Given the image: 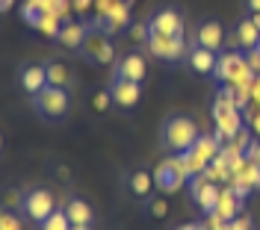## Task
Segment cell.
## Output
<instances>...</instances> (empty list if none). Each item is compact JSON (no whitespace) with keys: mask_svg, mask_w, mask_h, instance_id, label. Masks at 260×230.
<instances>
[{"mask_svg":"<svg viewBox=\"0 0 260 230\" xmlns=\"http://www.w3.org/2000/svg\"><path fill=\"white\" fill-rule=\"evenodd\" d=\"M30 109L45 124H62V121H68V115H71V89L45 86L39 95L30 98Z\"/></svg>","mask_w":260,"mask_h":230,"instance_id":"obj_2","label":"cell"},{"mask_svg":"<svg viewBox=\"0 0 260 230\" xmlns=\"http://www.w3.org/2000/svg\"><path fill=\"white\" fill-rule=\"evenodd\" d=\"M145 33H154V35H175V33H186V21L180 15L178 9L172 6H160L154 9L145 21Z\"/></svg>","mask_w":260,"mask_h":230,"instance_id":"obj_8","label":"cell"},{"mask_svg":"<svg viewBox=\"0 0 260 230\" xmlns=\"http://www.w3.org/2000/svg\"><path fill=\"white\" fill-rule=\"evenodd\" d=\"M0 230H3V224H0Z\"/></svg>","mask_w":260,"mask_h":230,"instance_id":"obj_30","label":"cell"},{"mask_svg":"<svg viewBox=\"0 0 260 230\" xmlns=\"http://www.w3.org/2000/svg\"><path fill=\"white\" fill-rule=\"evenodd\" d=\"M39 230H71V221H68V215H65L62 207H59L50 218H45V221L39 224Z\"/></svg>","mask_w":260,"mask_h":230,"instance_id":"obj_21","label":"cell"},{"mask_svg":"<svg viewBox=\"0 0 260 230\" xmlns=\"http://www.w3.org/2000/svg\"><path fill=\"white\" fill-rule=\"evenodd\" d=\"M59 207H62V213L68 215L71 224H89V227H95V207L89 201H83L80 195H68Z\"/></svg>","mask_w":260,"mask_h":230,"instance_id":"obj_17","label":"cell"},{"mask_svg":"<svg viewBox=\"0 0 260 230\" xmlns=\"http://www.w3.org/2000/svg\"><path fill=\"white\" fill-rule=\"evenodd\" d=\"M251 157H254V163L260 165V145H254V154H251Z\"/></svg>","mask_w":260,"mask_h":230,"instance_id":"obj_26","label":"cell"},{"mask_svg":"<svg viewBox=\"0 0 260 230\" xmlns=\"http://www.w3.org/2000/svg\"><path fill=\"white\" fill-rule=\"evenodd\" d=\"M83 59H89L92 65H107V62H115L113 56V42H110V35L101 33V30H89L86 33V42H83V48L77 50Z\"/></svg>","mask_w":260,"mask_h":230,"instance_id":"obj_9","label":"cell"},{"mask_svg":"<svg viewBox=\"0 0 260 230\" xmlns=\"http://www.w3.org/2000/svg\"><path fill=\"white\" fill-rule=\"evenodd\" d=\"M219 198H222V189H219L213 180L201 177V180L192 183V201L198 204V210L204 213V218H210V215L216 213V207H219Z\"/></svg>","mask_w":260,"mask_h":230,"instance_id":"obj_15","label":"cell"},{"mask_svg":"<svg viewBox=\"0 0 260 230\" xmlns=\"http://www.w3.org/2000/svg\"><path fill=\"white\" fill-rule=\"evenodd\" d=\"M192 45L222 53V50H225V45H228L225 24H222L219 18H201V21H198V27L192 30Z\"/></svg>","mask_w":260,"mask_h":230,"instance_id":"obj_6","label":"cell"},{"mask_svg":"<svg viewBox=\"0 0 260 230\" xmlns=\"http://www.w3.org/2000/svg\"><path fill=\"white\" fill-rule=\"evenodd\" d=\"M243 15H260V0H243Z\"/></svg>","mask_w":260,"mask_h":230,"instance_id":"obj_23","label":"cell"},{"mask_svg":"<svg viewBox=\"0 0 260 230\" xmlns=\"http://www.w3.org/2000/svg\"><path fill=\"white\" fill-rule=\"evenodd\" d=\"M12 3H15V0H0V12H9V9H12Z\"/></svg>","mask_w":260,"mask_h":230,"instance_id":"obj_25","label":"cell"},{"mask_svg":"<svg viewBox=\"0 0 260 230\" xmlns=\"http://www.w3.org/2000/svg\"><path fill=\"white\" fill-rule=\"evenodd\" d=\"M142 210H145V215H151V218H166V215H169V201H166V195H154L151 201L142 204Z\"/></svg>","mask_w":260,"mask_h":230,"instance_id":"obj_20","label":"cell"},{"mask_svg":"<svg viewBox=\"0 0 260 230\" xmlns=\"http://www.w3.org/2000/svg\"><path fill=\"white\" fill-rule=\"evenodd\" d=\"M113 77L133 80V83H145V80H148V59H145V53H139V50H130V53L115 56V62H113Z\"/></svg>","mask_w":260,"mask_h":230,"instance_id":"obj_10","label":"cell"},{"mask_svg":"<svg viewBox=\"0 0 260 230\" xmlns=\"http://www.w3.org/2000/svg\"><path fill=\"white\" fill-rule=\"evenodd\" d=\"M45 71H48V86H62V89H71V86H74V74H71V68H65L62 62L48 59V62H45Z\"/></svg>","mask_w":260,"mask_h":230,"instance_id":"obj_18","label":"cell"},{"mask_svg":"<svg viewBox=\"0 0 260 230\" xmlns=\"http://www.w3.org/2000/svg\"><path fill=\"white\" fill-rule=\"evenodd\" d=\"M86 27H80V24H68V27H62V33H56V39L62 42L65 48H71V50H80L83 48V42H86Z\"/></svg>","mask_w":260,"mask_h":230,"instance_id":"obj_19","label":"cell"},{"mask_svg":"<svg viewBox=\"0 0 260 230\" xmlns=\"http://www.w3.org/2000/svg\"><path fill=\"white\" fill-rule=\"evenodd\" d=\"M254 130H257V133H260V124H257V127H254Z\"/></svg>","mask_w":260,"mask_h":230,"instance_id":"obj_29","label":"cell"},{"mask_svg":"<svg viewBox=\"0 0 260 230\" xmlns=\"http://www.w3.org/2000/svg\"><path fill=\"white\" fill-rule=\"evenodd\" d=\"M201 142V124L189 112H166L157 130V145L166 157H186Z\"/></svg>","mask_w":260,"mask_h":230,"instance_id":"obj_1","label":"cell"},{"mask_svg":"<svg viewBox=\"0 0 260 230\" xmlns=\"http://www.w3.org/2000/svg\"><path fill=\"white\" fill-rule=\"evenodd\" d=\"M183 65L195 71L198 77H216V68H219V53L216 50H207V48H198L192 45L189 53H186V62Z\"/></svg>","mask_w":260,"mask_h":230,"instance_id":"obj_14","label":"cell"},{"mask_svg":"<svg viewBox=\"0 0 260 230\" xmlns=\"http://www.w3.org/2000/svg\"><path fill=\"white\" fill-rule=\"evenodd\" d=\"M71 230H95V227H89V224H71Z\"/></svg>","mask_w":260,"mask_h":230,"instance_id":"obj_27","label":"cell"},{"mask_svg":"<svg viewBox=\"0 0 260 230\" xmlns=\"http://www.w3.org/2000/svg\"><path fill=\"white\" fill-rule=\"evenodd\" d=\"M59 210V198H56V192L53 189H48V186H30V189H24L21 192V201H18V215L21 218H27L30 224H42L45 218H50V215Z\"/></svg>","mask_w":260,"mask_h":230,"instance_id":"obj_3","label":"cell"},{"mask_svg":"<svg viewBox=\"0 0 260 230\" xmlns=\"http://www.w3.org/2000/svg\"><path fill=\"white\" fill-rule=\"evenodd\" d=\"M107 89L113 98V109H118V112H136L142 103V95H145V83L121 80V77H110Z\"/></svg>","mask_w":260,"mask_h":230,"instance_id":"obj_5","label":"cell"},{"mask_svg":"<svg viewBox=\"0 0 260 230\" xmlns=\"http://www.w3.org/2000/svg\"><path fill=\"white\" fill-rule=\"evenodd\" d=\"M95 109L98 112H104V109H113V98H110V89L104 86L101 92H98V98H95Z\"/></svg>","mask_w":260,"mask_h":230,"instance_id":"obj_22","label":"cell"},{"mask_svg":"<svg viewBox=\"0 0 260 230\" xmlns=\"http://www.w3.org/2000/svg\"><path fill=\"white\" fill-rule=\"evenodd\" d=\"M18 89L32 98V95H39L45 86H48V71H45V62H24V65H18Z\"/></svg>","mask_w":260,"mask_h":230,"instance_id":"obj_12","label":"cell"},{"mask_svg":"<svg viewBox=\"0 0 260 230\" xmlns=\"http://www.w3.org/2000/svg\"><path fill=\"white\" fill-rule=\"evenodd\" d=\"M3 148H6V139H3V133H0V157H3Z\"/></svg>","mask_w":260,"mask_h":230,"instance_id":"obj_28","label":"cell"},{"mask_svg":"<svg viewBox=\"0 0 260 230\" xmlns=\"http://www.w3.org/2000/svg\"><path fill=\"white\" fill-rule=\"evenodd\" d=\"M145 48L162 65H180V62H186V53L192 48V35L189 33H175V35L145 33Z\"/></svg>","mask_w":260,"mask_h":230,"instance_id":"obj_4","label":"cell"},{"mask_svg":"<svg viewBox=\"0 0 260 230\" xmlns=\"http://www.w3.org/2000/svg\"><path fill=\"white\" fill-rule=\"evenodd\" d=\"M157 186H160V192H175L180 183L186 180V168H183V163H180L178 157H169L166 163L157 168Z\"/></svg>","mask_w":260,"mask_h":230,"instance_id":"obj_16","label":"cell"},{"mask_svg":"<svg viewBox=\"0 0 260 230\" xmlns=\"http://www.w3.org/2000/svg\"><path fill=\"white\" fill-rule=\"evenodd\" d=\"M175 230H210L207 221H186V224H178Z\"/></svg>","mask_w":260,"mask_h":230,"instance_id":"obj_24","label":"cell"},{"mask_svg":"<svg viewBox=\"0 0 260 230\" xmlns=\"http://www.w3.org/2000/svg\"><path fill=\"white\" fill-rule=\"evenodd\" d=\"M213 112H216V124H219V130L234 139V133L240 130V115H237V103H234V95H231L228 86L222 89V98H219V103H216Z\"/></svg>","mask_w":260,"mask_h":230,"instance_id":"obj_13","label":"cell"},{"mask_svg":"<svg viewBox=\"0 0 260 230\" xmlns=\"http://www.w3.org/2000/svg\"><path fill=\"white\" fill-rule=\"evenodd\" d=\"M231 45H234V50H240V53H260V27L254 24V18L243 15L234 24Z\"/></svg>","mask_w":260,"mask_h":230,"instance_id":"obj_11","label":"cell"},{"mask_svg":"<svg viewBox=\"0 0 260 230\" xmlns=\"http://www.w3.org/2000/svg\"><path fill=\"white\" fill-rule=\"evenodd\" d=\"M121 183H124V192H127L136 204H145V201H151V198H154V189H157V177L148 171L145 165H136V168L124 171Z\"/></svg>","mask_w":260,"mask_h":230,"instance_id":"obj_7","label":"cell"}]
</instances>
